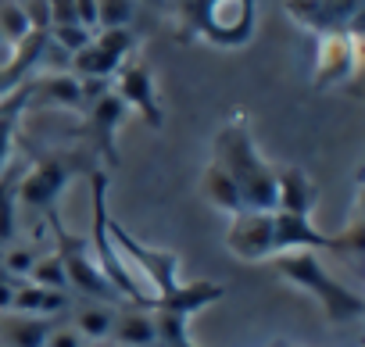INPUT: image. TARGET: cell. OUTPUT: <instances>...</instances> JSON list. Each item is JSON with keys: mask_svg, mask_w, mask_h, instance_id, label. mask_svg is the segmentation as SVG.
Listing matches in <instances>:
<instances>
[{"mask_svg": "<svg viewBox=\"0 0 365 347\" xmlns=\"http://www.w3.org/2000/svg\"><path fill=\"white\" fill-rule=\"evenodd\" d=\"M212 150H215L212 161L237 183L247 208H258V212L276 208V165L265 161V154L258 150L247 111L240 108L230 111V118L219 125L212 140Z\"/></svg>", "mask_w": 365, "mask_h": 347, "instance_id": "cell-1", "label": "cell"}, {"mask_svg": "<svg viewBox=\"0 0 365 347\" xmlns=\"http://www.w3.org/2000/svg\"><path fill=\"white\" fill-rule=\"evenodd\" d=\"M276 265V276L297 290H304L329 322L344 326V322H354L365 315V297L358 290H351L344 279L329 276V269L319 261L315 251H287V254H276L272 258Z\"/></svg>", "mask_w": 365, "mask_h": 347, "instance_id": "cell-2", "label": "cell"}, {"mask_svg": "<svg viewBox=\"0 0 365 347\" xmlns=\"http://www.w3.org/2000/svg\"><path fill=\"white\" fill-rule=\"evenodd\" d=\"M182 29L222 51H240L255 40L258 0H182Z\"/></svg>", "mask_w": 365, "mask_h": 347, "instance_id": "cell-3", "label": "cell"}, {"mask_svg": "<svg viewBox=\"0 0 365 347\" xmlns=\"http://www.w3.org/2000/svg\"><path fill=\"white\" fill-rule=\"evenodd\" d=\"M97 165H90L86 154L79 150H43L33 157V165L22 172L19 183V215H47L51 208H58L61 194L68 190V183L76 176H90Z\"/></svg>", "mask_w": 365, "mask_h": 347, "instance_id": "cell-4", "label": "cell"}, {"mask_svg": "<svg viewBox=\"0 0 365 347\" xmlns=\"http://www.w3.org/2000/svg\"><path fill=\"white\" fill-rule=\"evenodd\" d=\"M90 204H93V229H90V251L104 272V279L111 283V290L129 301V304H150V294L140 286L136 272L125 265V258L118 254V247L111 244L108 233V168H93L90 172Z\"/></svg>", "mask_w": 365, "mask_h": 347, "instance_id": "cell-5", "label": "cell"}, {"mask_svg": "<svg viewBox=\"0 0 365 347\" xmlns=\"http://www.w3.org/2000/svg\"><path fill=\"white\" fill-rule=\"evenodd\" d=\"M108 233H111V244L118 247V254L125 258V265L147 283V294H150L154 301H158V297H168V294H175V290L182 286V276H179L182 261H179L175 251L143 244L140 237H133V233H129L122 222H115L111 215H108Z\"/></svg>", "mask_w": 365, "mask_h": 347, "instance_id": "cell-6", "label": "cell"}, {"mask_svg": "<svg viewBox=\"0 0 365 347\" xmlns=\"http://www.w3.org/2000/svg\"><path fill=\"white\" fill-rule=\"evenodd\" d=\"M47 226L54 233V251L65 265V276H68V290H79V297H90V301H108V304H122V297L111 290V283L104 279L93 251H90V240H79L76 233L65 229L58 208H51L47 215Z\"/></svg>", "mask_w": 365, "mask_h": 347, "instance_id": "cell-7", "label": "cell"}, {"mask_svg": "<svg viewBox=\"0 0 365 347\" xmlns=\"http://www.w3.org/2000/svg\"><path fill=\"white\" fill-rule=\"evenodd\" d=\"M136 43H140V36L133 33V26H125V29H97L93 40L68 58V68L79 79H104L108 83L122 68V61L133 58Z\"/></svg>", "mask_w": 365, "mask_h": 347, "instance_id": "cell-8", "label": "cell"}, {"mask_svg": "<svg viewBox=\"0 0 365 347\" xmlns=\"http://www.w3.org/2000/svg\"><path fill=\"white\" fill-rule=\"evenodd\" d=\"M361 58V36L358 29H336V33H319L315 43V65H312V90H336L358 72Z\"/></svg>", "mask_w": 365, "mask_h": 347, "instance_id": "cell-9", "label": "cell"}, {"mask_svg": "<svg viewBox=\"0 0 365 347\" xmlns=\"http://www.w3.org/2000/svg\"><path fill=\"white\" fill-rule=\"evenodd\" d=\"M111 79H115L111 90L122 97V104H125L129 111H136L154 133L165 129V108H161L158 83H154V72L147 68V61L129 58V61H122V68H118Z\"/></svg>", "mask_w": 365, "mask_h": 347, "instance_id": "cell-10", "label": "cell"}, {"mask_svg": "<svg viewBox=\"0 0 365 347\" xmlns=\"http://www.w3.org/2000/svg\"><path fill=\"white\" fill-rule=\"evenodd\" d=\"M83 115H86V136H90V143H93V154H97L101 161H108V165H118V147H115V140H118V129H122L129 108H125L122 97L111 90V83L86 100V111H83Z\"/></svg>", "mask_w": 365, "mask_h": 347, "instance_id": "cell-11", "label": "cell"}, {"mask_svg": "<svg viewBox=\"0 0 365 347\" xmlns=\"http://www.w3.org/2000/svg\"><path fill=\"white\" fill-rule=\"evenodd\" d=\"M226 247L240 261H272L276 258V247H272V212L247 208V212L230 215Z\"/></svg>", "mask_w": 365, "mask_h": 347, "instance_id": "cell-12", "label": "cell"}, {"mask_svg": "<svg viewBox=\"0 0 365 347\" xmlns=\"http://www.w3.org/2000/svg\"><path fill=\"white\" fill-rule=\"evenodd\" d=\"M287 15L301 26L319 33H336V29H358L361 0H287Z\"/></svg>", "mask_w": 365, "mask_h": 347, "instance_id": "cell-13", "label": "cell"}, {"mask_svg": "<svg viewBox=\"0 0 365 347\" xmlns=\"http://www.w3.org/2000/svg\"><path fill=\"white\" fill-rule=\"evenodd\" d=\"M272 247L276 254H287V251H336L340 254V240L322 233L312 222V215H290L279 208H272Z\"/></svg>", "mask_w": 365, "mask_h": 347, "instance_id": "cell-14", "label": "cell"}, {"mask_svg": "<svg viewBox=\"0 0 365 347\" xmlns=\"http://www.w3.org/2000/svg\"><path fill=\"white\" fill-rule=\"evenodd\" d=\"M319 204V187L297 165H283L276 168V208L290 212V215H312Z\"/></svg>", "mask_w": 365, "mask_h": 347, "instance_id": "cell-15", "label": "cell"}, {"mask_svg": "<svg viewBox=\"0 0 365 347\" xmlns=\"http://www.w3.org/2000/svg\"><path fill=\"white\" fill-rule=\"evenodd\" d=\"M108 340L115 347H154L158 333H154L150 304H129V301H122V308H115V322H111Z\"/></svg>", "mask_w": 365, "mask_h": 347, "instance_id": "cell-16", "label": "cell"}, {"mask_svg": "<svg viewBox=\"0 0 365 347\" xmlns=\"http://www.w3.org/2000/svg\"><path fill=\"white\" fill-rule=\"evenodd\" d=\"M43 47H47V29H36L26 43L11 47V58L0 65V100H4L8 93H15V90L33 76V68L40 65Z\"/></svg>", "mask_w": 365, "mask_h": 347, "instance_id": "cell-17", "label": "cell"}, {"mask_svg": "<svg viewBox=\"0 0 365 347\" xmlns=\"http://www.w3.org/2000/svg\"><path fill=\"white\" fill-rule=\"evenodd\" d=\"M11 311L36 315V318H58V315L68 311V294L65 290H47V286H36V283H19Z\"/></svg>", "mask_w": 365, "mask_h": 347, "instance_id": "cell-18", "label": "cell"}, {"mask_svg": "<svg viewBox=\"0 0 365 347\" xmlns=\"http://www.w3.org/2000/svg\"><path fill=\"white\" fill-rule=\"evenodd\" d=\"M47 329H51V318L4 311L0 315V347H43Z\"/></svg>", "mask_w": 365, "mask_h": 347, "instance_id": "cell-19", "label": "cell"}, {"mask_svg": "<svg viewBox=\"0 0 365 347\" xmlns=\"http://www.w3.org/2000/svg\"><path fill=\"white\" fill-rule=\"evenodd\" d=\"M29 83V79H26ZM19 86L15 93H8L0 100V168H4L15 154V140H19V125H22V115L29 111V86Z\"/></svg>", "mask_w": 365, "mask_h": 347, "instance_id": "cell-20", "label": "cell"}, {"mask_svg": "<svg viewBox=\"0 0 365 347\" xmlns=\"http://www.w3.org/2000/svg\"><path fill=\"white\" fill-rule=\"evenodd\" d=\"M22 165L8 161L0 168V244H11L19 233V183H22Z\"/></svg>", "mask_w": 365, "mask_h": 347, "instance_id": "cell-21", "label": "cell"}, {"mask_svg": "<svg viewBox=\"0 0 365 347\" xmlns=\"http://www.w3.org/2000/svg\"><path fill=\"white\" fill-rule=\"evenodd\" d=\"M201 194H205V201H208L215 212H222V215L247 212V204H244V197H240L237 183L226 176V172H222L215 161H212V165L201 172Z\"/></svg>", "mask_w": 365, "mask_h": 347, "instance_id": "cell-22", "label": "cell"}, {"mask_svg": "<svg viewBox=\"0 0 365 347\" xmlns=\"http://www.w3.org/2000/svg\"><path fill=\"white\" fill-rule=\"evenodd\" d=\"M111 322H115V304H108V301H90V297H83L79 308H72V326H76V333H79L86 343L108 340Z\"/></svg>", "mask_w": 365, "mask_h": 347, "instance_id": "cell-23", "label": "cell"}, {"mask_svg": "<svg viewBox=\"0 0 365 347\" xmlns=\"http://www.w3.org/2000/svg\"><path fill=\"white\" fill-rule=\"evenodd\" d=\"M33 33H36V26H33L26 4H19V0H0V36H4V43L19 47Z\"/></svg>", "mask_w": 365, "mask_h": 347, "instance_id": "cell-24", "label": "cell"}, {"mask_svg": "<svg viewBox=\"0 0 365 347\" xmlns=\"http://www.w3.org/2000/svg\"><path fill=\"white\" fill-rule=\"evenodd\" d=\"M26 283H36V286L65 290V294H68V276H65V265H61V258H58V251H54V247H51V251H43V254L33 261V269H29Z\"/></svg>", "mask_w": 365, "mask_h": 347, "instance_id": "cell-25", "label": "cell"}, {"mask_svg": "<svg viewBox=\"0 0 365 347\" xmlns=\"http://www.w3.org/2000/svg\"><path fill=\"white\" fill-rule=\"evenodd\" d=\"M93 40V33L90 29H83L79 22H65V26H47V43L51 47H58V51H65L68 58L76 54V51H83L86 43Z\"/></svg>", "mask_w": 365, "mask_h": 347, "instance_id": "cell-26", "label": "cell"}, {"mask_svg": "<svg viewBox=\"0 0 365 347\" xmlns=\"http://www.w3.org/2000/svg\"><path fill=\"white\" fill-rule=\"evenodd\" d=\"M136 19V0H97V26L101 29H125Z\"/></svg>", "mask_w": 365, "mask_h": 347, "instance_id": "cell-27", "label": "cell"}, {"mask_svg": "<svg viewBox=\"0 0 365 347\" xmlns=\"http://www.w3.org/2000/svg\"><path fill=\"white\" fill-rule=\"evenodd\" d=\"M36 258H40V251H36V247H29V244H22V247H19V244H15V247H8V251H4V258H0V269H4L11 279H26Z\"/></svg>", "mask_w": 365, "mask_h": 347, "instance_id": "cell-28", "label": "cell"}, {"mask_svg": "<svg viewBox=\"0 0 365 347\" xmlns=\"http://www.w3.org/2000/svg\"><path fill=\"white\" fill-rule=\"evenodd\" d=\"M43 347H86V340L76 333L72 322H51V329L43 336Z\"/></svg>", "mask_w": 365, "mask_h": 347, "instance_id": "cell-29", "label": "cell"}, {"mask_svg": "<svg viewBox=\"0 0 365 347\" xmlns=\"http://www.w3.org/2000/svg\"><path fill=\"white\" fill-rule=\"evenodd\" d=\"M76 22L90 33H97V0H76Z\"/></svg>", "mask_w": 365, "mask_h": 347, "instance_id": "cell-30", "label": "cell"}]
</instances>
